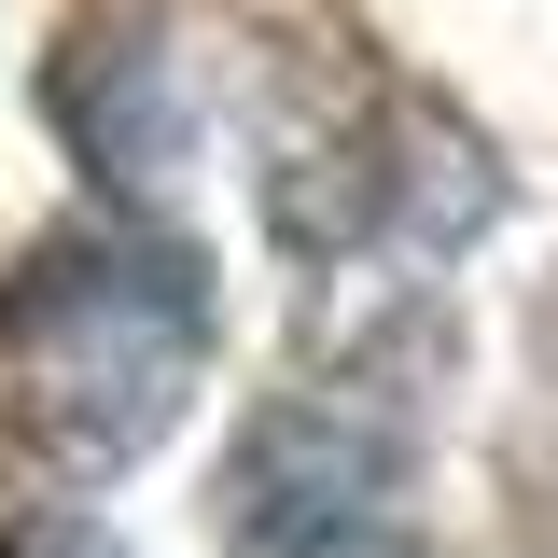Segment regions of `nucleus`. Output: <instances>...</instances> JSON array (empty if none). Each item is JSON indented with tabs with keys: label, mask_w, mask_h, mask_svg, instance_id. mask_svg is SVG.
Returning <instances> with one entry per match:
<instances>
[{
	"label": "nucleus",
	"mask_w": 558,
	"mask_h": 558,
	"mask_svg": "<svg viewBox=\"0 0 558 558\" xmlns=\"http://www.w3.org/2000/svg\"><path fill=\"white\" fill-rule=\"evenodd\" d=\"M14 447L43 475H126L209 377V279L154 223H70L0 279Z\"/></svg>",
	"instance_id": "nucleus-1"
},
{
	"label": "nucleus",
	"mask_w": 558,
	"mask_h": 558,
	"mask_svg": "<svg viewBox=\"0 0 558 558\" xmlns=\"http://www.w3.org/2000/svg\"><path fill=\"white\" fill-rule=\"evenodd\" d=\"M391 475H405V433L377 391H279V405H252L238 461H223V531L252 558L349 545V531H377Z\"/></svg>",
	"instance_id": "nucleus-2"
},
{
	"label": "nucleus",
	"mask_w": 558,
	"mask_h": 558,
	"mask_svg": "<svg viewBox=\"0 0 558 558\" xmlns=\"http://www.w3.org/2000/svg\"><path fill=\"white\" fill-rule=\"evenodd\" d=\"M57 126L84 140L98 182H168L182 154V57L154 14H84L57 57Z\"/></svg>",
	"instance_id": "nucleus-3"
},
{
	"label": "nucleus",
	"mask_w": 558,
	"mask_h": 558,
	"mask_svg": "<svg viewBox=\"0 0 558 558\" xmlns=\"http://www.w3.org/2000/svg\"><path fill=\"white\" fill-rule=\"evenodd\" d=\"M0 558H112L84 517H28V531H0Z\"/></svg>",
	"instance_id": "nucleus-4"
},
{
	"label": "nucleus",
	"mask_w": 558,
	"mask_h": 558,
	"mask_svg": "<svg viewBox=\"0 0 558 558\" xmlns=\"http://www.w3.org/2000/svg\"><path fill=\"white\" fill-rule=\"evenodd\" d=\"M307 558H418V545L391 531V517H377V531H349V545H307Z\"/></svg>",
	"instance_id": "nucleus-5"
}]
</instances>
